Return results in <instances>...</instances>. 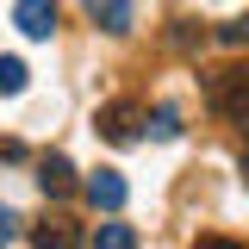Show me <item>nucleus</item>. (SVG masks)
<instances>
[{"instance_id": "obj_1", "label": "nucleus", "mask_w": 249, "mask_h": 249, "mask_svg": "<svg viewBox=\"0 0 249 249\" xmlns=\"http://www.w3.org/2000/svg\"><path fill=\"white\" fill-rule=\"evenodd\" d=\"M206 100H212L218 119L249 124V69H212L206 75Z\"/></svg>"}, {"instance_id": "obj_2", "label": "nucleus", "mask_w": 249, "mask_h": 249, "mask_svg": "<svg viewBox=\"0 0 249 249\" xmlns=\"http://www.w3.org/2000/svg\"><path fill=\"white\" fill-rule=\"evenodd\" d=\"M93 131H100V137H106V143H137V137H143V106H131V100H112V106H100V112H93Z\"/></svg>"}, {"instance_id": "obj_3", "label": "nucleus", "mask_w": 249, "mask_h": 249, "mask_svg": "<svg viewBox=\"0 0 249 249\" xmlns=\"http://www.w3.org/2000/svg\"><path fill=\"white\" fill-rule=\"evenodd\" d=\"M13 25L25 31V37H50L56 31V0H19L13 6Z\"/></svg>"}, {"instance_id": "obj_4", "label": "nucleus", "mask_w": 249, "mask_h": 249, "mask_svg": "<svg viewBox=\"0 0 249 249\" xmlns=\"http://www.w3.org/2000/svg\"><path fill=\"white\" fill-rule=\"evenodd\" d=\"M37 187H44V199H69V193H75L69 156H44V162H37Z\"/></svg>"}, {"instance_id": "obj_5", "label": "nucleus", "mask_w": 249, "mask_h": 249, "mask_svg": "<svg viewBox=\"0 0 249 249\" xmlns=\"http://www.w3.org/2000/svg\"><path fill=\"white\" fill-rule=\"evenodd\" d=\"M88 199L100 206V212H119L124 206V181L112 175V168H100V175H88Z\"/></svg>"}, {"instance_id": "obj_6", "label": "nucleus", "mask_w": 249, "mask_h": 249, "mask_svg": "<svg viewBox=\"0 0 249 249\" xmlns=\"http://www.w3.org/2000/svg\"><path fill=\"white\" fill-rule=\"evenodd\" d=\"M31 243H37V249H81V231H75L69 218H50V224L31 231Z\"/></svg>"}, {"instance_id": "obj_7", "label": "nucleus", "mask_w": 249, "mask_h": 249, "mask_svg": "<svg viewBox=\"0 0 249 249\" xmlns=\"http://www.w3.org/2000/svg\"><path fill=\"white\" fill-rule=\"evenodd\" d=\"M88 13L106 31H131V0H88Z\"/></svg>"}, {"instance_id": "obj_8", "label": "nucleus", "mask_w": 249, "mask_h": 249, "mask_svg": "<svg viewBox=\"0 0 249 249\" xmlns=\"http://www.w3.org/2000/svg\"><path fill=\"white\" fill-rule=\"evenodd\" d=\"M143 124H150V137H162V143H168V137H181V112H175V106H156V112H143Z\"/></svg>"}, {"instance_id": "obj_9", "label": "nucleus", "mask_w": 249, "mask_h": 249, "mask_svg": "<svg viewBox=\"0 0 249 249\" xmlns=\"http://www.w3.org/2000/svg\"><path fill=\"white\" fill-rule=\"evenodd\" d=\"M93 249H137V231L131 224H100L93 231Z\"/></svg>"}, {"instance_id": "obj_10", "label": "nucleus", "mask_w": 249, "mask_h": 249, "mask_svg": "<svg viewBox=\"0 0 249 249\" xmlns=\"http://www.w3.org/2000/svg\"><path fill=\"white\" fill-rule=\"evenodd\" d=\"M25 88V62L19 56H0V93H19Z\"/></svg>"}, {"instance_id": "obj_11", "label": "nucleus", "mask_w": 249, "mask_h": 249, "mask_svg": "<svg viewBox=\"0 0 249 249\" xmlns=\"http://www.w3.org/2000/svg\"><path fill=\"white\" fill-rule=\"evenodd\" d=\"M218 44H231V50H249V19H231V25L218 31Z\"/></svg>"}, {"instance_id": "obj_12", "label": "nucleus", "mask_w": 249, "mask_h": 249, "mask_svg": "<svg viewBox=\"0 0 249 249\" xmlns=\"http://www.w3.org/2000/svg\"><path fill=\"white\" fill-rule=\"evenodd\" d=\"M13 237H19V212H13V206H0V249L13 243Z\"/></svg>"}, {"instance_id": "obj_13", "label": "nucleus", "mask_w": 249, "mask_h": 249, "mask_svg": "<svg viewBox=\"0 0 249 249\" xmlns=\"http://www.w3.org/2000/svg\"><path fill=\"white\" fill-rule=\"evenodd\" d=\"M193 249H249V243H237V237H199Z\"/></svg>"}, {"instance_id": "obj_14", "label": "nucleus", "mask_w": 249, "mask_h": 249, "mask_svg": "<svg viewBox=\"0 0 249 249\" xmlns=\"http://www.w3.org/2000/svg\"><path fill=\"white\" fill-rule=\"evenodd\" d=\"M243 187H249V156H243Z\"/></svg>"}]
</instances>
